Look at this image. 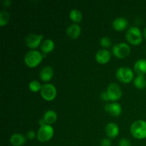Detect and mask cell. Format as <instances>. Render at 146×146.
I'll return each mask as SVG.
<instances>
[{
  "instance_id": "cell-5",
  "label": "cell",
  "mask_w": 146,
  "mask_h": 146,
  "mask_svg": "<svg viewBox=\"0 0 146 146\" xmlns=\"http://www.w3.org/2000/svg\"><path fill=\"white\" fill-rule=\"evenodd\" d=\"M116 78L123 83H129L133 78V72L128 66H121L117 69L115 73Z\"/></svg>"
},
{
  "instance_id": "cell-17",
  "label": "cell",
  "mask_w": 146,
  "mask_h": 146,
  "mask_svg": "<svg viewBox=\"0 0 146 146\" xmlns=\"http://www.w3.org/2000/svg\"><path fill=\"white\" fill-rule=\"evenodd\" d=\"M26 137L23 134L14 133L10 138V143L14 146H21L26 143Z\"/></svg>"
},
{
  "instance_id": "cell-2",
  "label": "cell",
  "mask_w": 146,
  "mask_h": 146,
  "mask_svg": "<svg viewBox=\"0 0 146 146\" xmlns=\"http://www.w3.org/2000/svg\"><path fill=\"white\" fill-rule=\"evenodd\" d=\"M43 54L36 50H31L26 54L24 61L27 66L33 68L38 66L43 60Z\"/></svg>"
},
{
  "instance_id": "cell-16",
  "label": "cell",
  "mask_w": 146,
  "mask_h": 146,
  "mask_svg": "<svg viewBox=\"0 0 146 146\" xmlns=\"http://www.w3.org/2000/svg\"><path fill=\"white\" fill-rule=\"evenodd\" d=\"M134 71L138 76H144L146 74V60L138 59L134 64Z\"/></svg>"
},
{
  "instance_id": "cell-15",
  "label": "cell",
  "mask_w": 146,
  "mask_h": 146,
  "mask_svg": "<svg viewBox=\"0 0 146 146\" xmlns=\"http://www.w3.org/2000/svg\"><path fill=\"white\" fill-rule=\"evenodd\" d=\"M54 76V70L50 66H44L39 73V78L43 81H48L52 78Z\"/></svg>"
},
{
  "instance_id": "cell-4",
  "label": "cell",
  "mask_w": 146,
  "mask_h": 146,
  "mask_svg": "<svg viewBox=\"0 0 146 146\" xmlns=\"http://www.w3.org/2000/svg\"><path fill=\"white\" fill-rule=\"evenodd\" d=\"M54 133V130L51 125H44L40 126L37 131V139L41 143L47 142L52 138Z\"/></svg>"
},
{
  "instance_id": "cell-1",
  "label": "cell",
  "mask_w": 146,
  "mask_h": 146,
  "mask_svg": "<svg viewBox=\"0 0 146 146\" xmlns=\"http://www.w3.org/2000/svg\"><path fill=\"white\" fill-rule=\"evenodd\" d=\"M130 131L134 138L144 139L146 138V122L143 120H137L133 123Z\"/></svg>"
},
{
  "instance_id": "cell-19",
  "label": "cell",
  "mask_w": 146,
  "mask_h": 146,
  "mask_svg": "<svg viewBox=\"0 0 146 146\" xmlns=\"http://www.w3.org/2000/svg\"><path fill=\"white\" fill-rule=\"evenodd\" d=\"M43 118L47 125H51L56 121L57 114L55 111H52V110H48L44 114Z\"/></svg>"
},
{
  "instance_id": "cell-25",
  "label": "cell",
  "mask_w": 146,
  "mask_h": 146,
  "mask_svg": "<svg viewBox=\"0 0 146 146\" xmlns=\"http://www.w3.org/2000/svg\"><path fill=\"white\" fill-rule=\"evenodd\" d=\"M118 146H131V141L128 138H121L118 143Z\"/></svg>"
},
{
  "instance_id": "cell-11",
  "label": "cell",
  "mask_w": 146,
  "mask_h": 146,
  "mask_svg": "<svg viewBox=\"0 0 146 146\" xmlns=\"http://www.w3.org/2000/svg\"><path fill=\"white\" fill-rule=\"evenodd\" d=\"M111 57V52L107 49H100L96 54V60L101 64H105L110 61Z\"/></svg>"
},
{
  "instance_id": "cell-10",
  "label": "cell",
  "mask_w": 146,
  "mask_h": 146,
  "mask_svg": "<svg viewBox=\"0 0 146 146\" xmlns=\"http://www.w3.org/2000/svg\"><path fill=\"white\" fill-rule=\"evenodd\" d=\"M105 111L111 115L112 116L117 117L121 115L122 108L121 106L118 103H111V104H106L105 105Z\"/></svg>"
},
{
  "instance_id": "cell-13",
  "label": "cell",
  "mask_w": 146,
  "mask_h": 146,
  "mask_svg": "<svg viewBox=\"0 0 146 146\" xmlns=\"http://www.w3.org/2000/svg\"><path fill=\"white\" fill-rule=\"evenodd\" d=\"M106 133L109 138H115L119 134V127L115 123H109L106 127Z\"/></svg>"
},
{
  "instance_id": "cell-27",
  "label": "cell",
  "mask_w": 146,
  "mask_h": 146,
  "mask_svg": "<svg viewBox=\"0 0 146 146\" xmlns=\"http://www.w3.org/2000/svg\"><path fill=\"white\" fill-rule=\"evenodd\" d=\"M27 137L29 138V139H30V140L34 139V138L36 137L35 132H34V131H32V130H31V131H29L27 133Z\"/></svg>"
},
{
  "instance_id": "cell-23",
  "label": "cell",
  "mask_w": 146,
  "mask_h": 146,
  "mask_svg": "<svg viewBox=\"0 0 146 146\" xmlns=\"http://www.w3.org/2000/svg\"><path fill=\"white\" fill-rule=\"evenodd\" d=\"M29 87L30 90L33 92H38V91H41V88L42 86L41 85L40 82L37 80H33L29 84Z\"/></svg>"
},
{
  "instance_id": "cell-9",
  "label": "cell",
  "mask_w": 146,
  "mask_h": 146,
  "mask_svg": "<svg viewBox=\"0 0 146 146\" xmlns=\"http://www.w3.org/2000/svg\"><path fill=\"white\" fill-rule=\"evenodd\" d=\"M43 38H44V36L42 34L38 35V34L32 33L27 36L25 38V43L29 48H35L39 46Z\"/></svg>"
},
{
  "instance_id": "cell-12",
  "label": "cell",
  "mask_w": 146,
  "mask_h": 146,
  "mask_svg": "<svg viewBox=\"0 0 146 146\" xmlns=\"http://www.w3.org/2000/svg\"><path fill=\"white\" fill-rule=\"evenodd\" d=\"M81 29L78 24H72L66 29V34L70 38L76 39L81 34Z\"/></svg>"
},
{
  "instance_id": "cell-20",
  "label": "cell",
  "mask_w": 146,
  "mask_h": 146,
  "mask_svg": "<svg viewBox=\"0 0 146 146\" xmlns=\"http://www.w3.org/2000/svg\"><path fill=\"white\" fill-rule=\"evenodd\" d=\"M69 17L73 21L76 23L80 22L82 20L83 15L82 13L80 10L76 9H71L69 12Z\"/></svg>"
},
{
  "instance_id": "cell-7",
  "label": "cell",
  "mask_w": 146,
  "mask_h": 146,
  "mask_svg": "<svg viewBox=\"0 0 146 146\" xmlns=\"http://www.w3.org/2000/svg\"><path fill=\"white\" fill-rule=\"evenodd\" d=\"M40 93H41V96L44 100L50 101L56 98L57 91L56 88L53 84H45L41 87Z\"/></svg>"
},
{
  "instance_id": "cell-21",
  "label": "cell",
  "mask_w": 146,
  "mask_h": 146,
  "mask_svg": "<svg viewBox=\"0 0 146 146\" xmlns=\"http://www.w3.org/2000/svg\"><path fill=\"white\" fill-rule=\"evenodd\" d=\"M133 84L136 88L142 89L146 86V79L144 76H137L133 81Z\"/></svg>"
},
{
  "instance_id": "cell-6",
  "label": "cell",
  "mask_w": 146,
  "mask_h": 146,
  "mask_svg": "<svg viewBox=\"0 0 146 146\" xmlns=\"http://www.w3.org/2000/svg\"><path fill=\"white\" fill-rule=\"evenodd\" d=\"M113 54L118 58H123L131 53V47L125 43L121 42L115 44L112 48Z\"/></svg>"
},
{
  "instance_id": "cell-22",
  "label": "cell",
  "mask_w": 146,
  "mask_h": 146,
  "mask_svg": "<svg viewBox=\"0 0 146 146\" xmlns=\"http://www.w3.org/2000/svg\"><path fill=\"white\" fill-rule=\"evenodd\" d=\"M9 17V14L5 10H3L0 12V26L1 27H4L6 24H8Z\"/></svg>"
},
{
  "instance_id": "cell-29",
  "label": "cell",
  "mask_w": 146,
  "mask_h": 146,
  "mask_svg": "<svg viewBox=\"0 0 146 146\" xmlns=\"http://www.w3.org/2000/svg\"><path fill=\"white\" fill-rule=\"evenodd\" d=\"M11 4V1L10 0H4L3 1V4L4 5V7H9L10 4Z\"/></svg>"
},
{
  "instance_id": "cell-18",
  "label": "cell",
  "mask_w": 146,
  "mask_h": 146,
  "mask_svg": "<svg viewBox=\"0 0 146 146\" xmlns=\"http://www.w3.org/2000/svg\"><path fill=\"white\" fill-rule=\"evenodd\" d=\"M54 46H55V44H54V41L50 38H47L41 44V50L43 54H46L52 51Z\"/></svg>"
},
{
  "instance_id": "cell-24",
  "label": "cell",
  "mask_w": 146,
  "mask_h": 146,
  "mask_svg": "<svg viewBox=\"0 0 146 146\" xmlns=\"http://www.w3.org/2000/svg\"><path fill=\"white\" fill-rule=\"evenodd\" d=\"M100 44H101V46L104 47V48H108L112 45V41L109 37L104 36L101 38L100 39Z\"/></svg>"
},
{
  "instance_id": "cell-28",
  "label": "cell",
  "mask_w": 146,
  "mask_h": 146,
  "mask_svg": "<svg viewBox=\"0 0 146 146\" xmlns=\"http://www.w3.org/2000/svg\"><path fill=\"white\" fill-rule=\"evenodd\" d=\"M101 98H102L103 100H104V101H109L106 92H102V93H101Z\"/></svg>"
},
{
  "instance_id": "cell-3",
  "label": "cell",
  "mask_w": 146,
  "mask_h": 146,
  "mask_svg": "<svg viewBox=\"0 0 146 146\" xmlns=\"http://www.w3.org/2000/svg\"><path fill=\"white\" fill-rule=\"evenodd\" d=\"M125 38L130 44L133 45H138L143 41V34L138 27H131L127 30Z\"/></svg>"
},
{
  "instance_id": "cell-26",
  "label": "cell",
  "mask_w": 146,
  "mask_h": 146,
  "mask_svg": "<svg viewBox=\"0 0 146 146\" xmlns=\"http://www.w3.org/2000/svg\"><path fill=\"white\" fill-rule=\"evenodd\" d=\"M111 141L109 138H104L101 141V146H111Z\"/></svg>"
},
{
  "instance_id": "cell-31",
  "label": "cell",
  "mask_w": 146,
  "mask_h": 146,
  "mask_svg": "<svg viewBox=\"0 0 146 146\" xmlns=\"http://www.w3.org/2000/svg\"><path fill=\"white\" fill-rule=\"evenodd\" d=\"M143 36H144V37H145V38L146 39V27L145 29H144V30H143Z\"/></svg>"
},
{
  "instance_id": "cell-30",
  "label": "cell",
  "mask_w": 146,
  "mask_h": 146,
  "mask_svg": "<svg viewBox=\"0 0 146 146\" xmlns=\"http://www.w3.org/2000/svg\"><path fill=\"white\" fill-rule=\"evenodd\" d=\"M38 123L40 124V125H41V126H42V125H46V122H45V121L44 120V118L39 119V121H38Z\"/></svg>"
},
{
  "instance_id": "cell-8",
  "label": "cell",
  "mask_w": 146,
  "mask_h": 146,
  "mask_svg": "<svg viewBox=\"0 0 146 146\" xmlns=\"http://www.w3.org/2000/svg\"><path fill=\"white\" fill-rule=\"evenodd\" d=\"M106 94L108 95V99L111 101H115L120 99L122 96V91L118 84L115 83H111L108 85L106 89Z\"/></svg>"
},
{
  "instance_id": "cell-14",
  "label": "cell",
  "mask_w": 146,
  "mask_h": 146,
  "mask_svg": "<svg viewBox=\"0 0 146 146\" xmlns=\"http://www.w3.org/2000/svg\"><path fill=\"white\" fill-rule=\"evenodd\" d=\"M128 21L124 17H117L113 21L112 26L116 31H123L128 27Z\"/></svg>"
}]
</instances>
